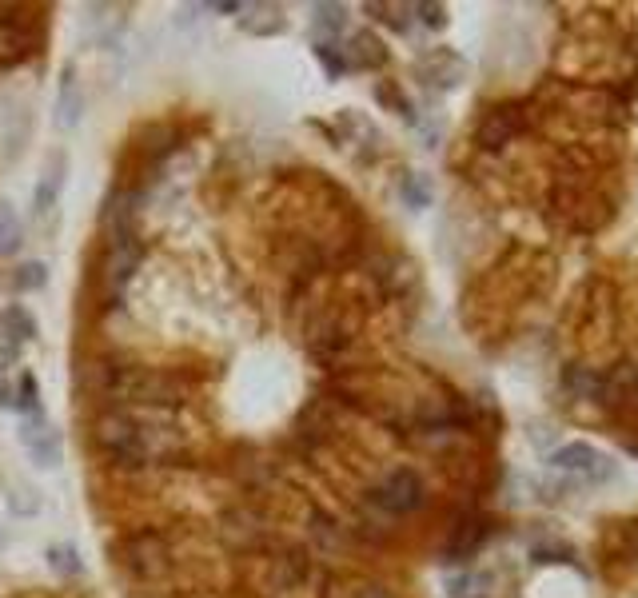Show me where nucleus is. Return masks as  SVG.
Here are the masks:
<instances>
[{
	"label": "nucleus",
	"instance_id": "nucleus-26",
	"mask_svg": "<svg viewBox=\"0 0 638 598\" xmlns=\"http://www.w3.org/2000/svg\"><path fill=\"white\" fill-rule=\"evenodd\" d=\"M20 347H24V343H16L12 335H4V331H0V371H4V367H12V363L20 359Z\"/></svg>",
	"mask_w": 638,
	"mask_h": 598
},
{
	"label": "nucleus",
	"instance_id": "nucleus-11",
	"mask_svg": "<svg viewBox=\"0 0 638 598\" xmlns=\"http://www.w3.org/2000/svg\"><path fill=\"white\" fill-rule=\"evenodd\" d=\"M343 60H347V68H379V64H387V48H383V40L375 32L363 28V32L351 36Z\"/></svg>",
	"mask_w": 638,
	"mask_h": 598
},
{
	"label": "nucleus",
	"instance_id": "nucleus-24",
	"mask_svg": "<svg viewBox=\"0 0 638 598\" xmlns=\"http://www.w3.org/2000/svg\"><path fill=\"white\" fill-rule=\"evenodd\" d=\"M375 100H379V104H387V108H395L399 116H411V104H407V96H399L391 84H379V88H375Z\"/></svg>",
	"mask_w": 638,
	"mask_h": 598
},
{
	"label": "nucleus",
	"instance_id": "nucleus-18",
	"mask_svg": "<svg viewBox=\"0 0 638 598\" xmlns=\"http://www.w3.org/2000/svg\"><path fill=\"white\" fill-rule=\"evenodd\" d=\"M20 212H16V204L12 200H0V252L4 256H12L16 248H20Z\"/></svg>",
	"mask_w": 638,
	"mask_h": 598
},
{
	"label": "nucleus",
	"instance_id": "nucleus-22",
	"mask_svg": "<svg viewBox=\"0 0 638 598\" xmlns=\"http://www.w3.org/2000/svg\"><path fill=\"white\" fill-rule=\"evenodd\" d=\"M316 60L323 64V72H327L331 80H339V76L347 72V60H343V52H339L335 44H327V40H319V44H316Z\"/></svg>",
	"mask_w": 638,
	"mask_h": 598
},
{
	"label": "nucleus",
	"instance_id": "nucleus-4",
	"mask_svg": "<svg viewBox=\"0 0 638 598\" xmlns=\"http://www.w3.org/2000/svg\"><path fill=\"white\" fill-rule=\"evenodd\" d=\"M20 443H24L28 459H32V467H40V471H56L64 463V435L44 415L20 419Z\"/></svg>",
	"mask_w": 638,
	"mask_h": 598
},
{
	"label": "nucleus",
	"instance_id": "nucleus-7",
	"mask_svg": "<svg viewBox=\"0 0 638 598\" xmlns=\"http://www.w3.org/2000/svg\"><path fill=\"white\" fill-rule=\"evenodd\" d=\"M375 499H379V507H387V511H395V515H407V511H415V507H423V479L415 475V471H391L387 479H383V487L375 491Z\"/></svg>",
	"mask_w": 638,
	"mask_h": 598
},
{
	"label": "nucleus",
	"instance_id": "nucleus-9",
	"mask_svg": "<svg viewBox=\"0 0 638 598\" xmlns=\"http://www.w3.org/2000/svg\"><path fill=\"white\" fill-rule=\"evenodd\" d=\"M236 24L248 36H280V32H288V12L280 4H240Z\"/></svg>",
	"mask_w": 638,
	"mask_h": 598
},
{
	"label": "nucleus",
	"instance_id": "nucleus-20",
	"mask_svg": "<svg viewBox=\"0 0 638 598\" xmlns=\"http://www.w3.org/2000/svg\"><path fill=\"white\" fill-rule=\"evenodd\" d=\"M40 507H44V499H40V491H36V487L16 483V487L8 491V511H12V515L32 519V515H40Z\"/></svg>",
	"mask_w": 638,
	"mask_h": 598
},
{
	"label": "nucleus",
	"instance_id": "nucleus-15",
	"mask_svg": "<svg viewBox=\"0 0 638 598\" xmlns=\"http://www.w3.org/2000/svg\"><path fill=\"white\" fill-rule=\"evenodd\" d=\"M8 284H12V292H40L44 284H48V264H40V260H24V264H16L12 268V276H8Z\"/></svg>",
	"mask_w": 638,
	"mask_h": 598
},
{
	"label": "nucleus",
	"instance_id": "nucleus-5",
	"mask_svg": "<svg viewBox=\"0 0 638 598\" xmlns=\"http://www.w3.org/2000/svg\"><path fill=\"white\" fill-rule=\"evenodd\" d=\"M551 467H559V471H567V475H579V479H587V483H607V479H615V463H611L607 455H599L591 443H567V447H559V451L551 455Z\"/></svg>",
	"mask_w": 638,
	"mask_h": 598
},
{
	"label": "nucleus",
	"instance_id": "nucleus-6",
	"mask_svg": "<svg viewBox=\"0 0 638 598\" xmlns=\"http://www.w3.org/2000/svg\"><path fill=\"white\" fill-rule=\"evenodd\" d=\"M84 120V88L76 76V64H60V80H56V100H52V124L60 132H76Z\"/></svg>",
	"mask_w": 638,
	"mask_h": 598
},
{
	"label": "nucleus",
	"instance_id": "nucleus-2",
	"mask_svg": "<svg viewBox=\"0 0 638 598\" xmlns=\"http://www.w3.org/2000/svg\"><path fill=\"white\" fill-rule=\"evenodd\" d=\"M92 435H96L100 451H108L112 459H124V463H148V459H160L176 447L172 439H164V427L140 423L124 411H104L92 423Z\"/></svg>",
	"mask_w": 638,
	"mask_h": 598
},
{
	"label": "nucleus",
	"instance_id": "nucleus-14",
	"mask_svg": "<svg viewBox=\"0 0 638 598\" xmlns=\"http://www.w3.org/2000/svg\"><path fill=\"white\" fill-rule=\"evenodd\" d=\"M44 563H48V571L56 579H80L84 575V559H80V551L72 543H52L44 551Z\"/></svg>",
	"mask_w": 638,
	"mask_h": 598
},
{
	"label": "nucleus",
	"instance_id": "nucleus-8",
	"mask_svg": "<svg viewBox=\"0 0 638 598\" xmlns=\"http://www.w3.org/2000/svg\"><path fill=\"white\" fill-rule=\"evenodd\" d=\"M64 180H68V152H52L40 168V180H36V192H32V216L44 220L56 204H60V192H64Z\"/></svg>",
	"mask_w": 638,
	"mask_h": 598
},
{
	"label": "nucleus",
	"instance_id": "nucleus-10",
	"mask_svg": "<svg viewBox=\"0 0 638 598\" xmlns=\"http://www.w3.org/2000/svg\"><path fill=\"white\" fill-rule=\"evenodd\" d=\"M220 535L236 547V551H248V547H256L260 543V519L252 515V511H228L224 519H220Z\"/></svg>",
	"mask_w": 638,
	"mask_h": 598
},
{
	"label": "nucleus",
	"instance_id": "nucleus-12",
	"mask_svg": "<svg viewBox=\"0 0 638 598\" xmlns=\"http://www.w3.org/2000/svg\"><path fill=\"white\" fill-rule=\"evenodd\" d=\"M419 76H423L427 84L455 88V84H459V76H463V60H459L455 52H435V56H427V60L419 64Z\"/></svg>",
	"mask_w": 638,
	"mask_h": 598
},
{
	"label": "nucleus",
	"instance_id": "nucleus-27",
	"mask_svg": "<svg viewBox=\"0 0 638 598\" xmlns=\"http://www.w3.org/2000/svg\"><path fill=\"white\" fill-rule=\"evenodd\" d=\"M12 399H16V387L0 379V407H12Z\"/></svg>",
	"mask_w": 638,
	"mask_h": 598
},
{
	"label": "nucleus",
	"instance_id": "nucleus-21",
	"mask_svg": "<svg viewBox=\"0 0 638 598\" xmlns=\"http://www.w3.org/2000/svg\"><path fill=\"white\" fill-rule=\"evenodd\" d=\"M399 192H403V200L419 212V208H427L431 204V184H427V176H419V172H411V176H403V184H399Z\"/></svg>",
	"mask_w": 638,
	"mask_h": 598
},
{
	"label": "nucleus",
	"instance_id": "nucleus-3",
	"mask_svg": "<svg viewBox=\"0 0 638 598\" xmlns=\"http://www.w3.org/2000/svg\"><path fill=\"white\" fill-rule=\"evenodd\" d=\"M120 559L140 583H156V579H164L172 571V551H168L164 535H156V531H136L120 547Z\"/></svg>",
	"mask_w": 638,
	"mask_h": 598
},
{
	"label": "nucleus",
	"instance_id": "nucleus-23",
	"mask_svg": "<svg viewBox=\"0 0 638 598\" xmlns=\"http://www.w3.org/2000/svg\"><path fill=\"white\" fill-rule=\"evenodd\" d=\"M312 12H316V28H323V32H343V16H347L343 4H312Z\"/></svg>",
	"mask_w": 638,
	"mask_h": 598
},
{
	"label": "nucleus",
	"instance_id": "nucleus-1",
	"mask_svg": "<svg viewBox=\"0 0 638 598\" xmlns=\"http://www.w3.org/2000/svg\"><path fill=\"white\" fill-rule=\"evenodd\" d=\"M88 387H96L104 399L136 403V407H180L184 403V387L156 367L92 363L88 367Z\"/></svg>",
	"mask_w": 638,
	"mask_h": 598
},
{
	"label": "nucleus",
	"instance_id": "nucleus-19",
	"mask_svg": "<svg viewBox=\"0 0 638 598\" xmlns=\"http://www.w3.org/2000/svg\"><path fill=\"white\" fill-rule=\"evenodd\" d=\"M12 407L20 411V419H28V415H44V411H40V387H36V375H32V371H20V383H16V399H12Z\"/></svg>",
	"mask_w": 638,
	"mask_h": 598
},
{
	"label": "nucleus",
	"instance_id": "nucleus-28",
	"mask_svg": "<svg viewBox=\"0 0 638 598\" xmlns=\"http://www.w3.org/2000/svg\"><path fill=\"white\" fill-rule=\"evenodd\" d=\"M355 598H391V595H387L383 587H375V583H367V587H359V595H355Z\"/></svg>",
	"mask_w": 638,
	"mask_h": 598
},
{
	"label": "nucleus",
	"instance_id": "nucleus-16",
	"mask_svg": "<svg viewBox=\"0 0 638 598\" xmlns=\"http://www.w3.org/2000/svg\"><path fill=\"white\" fill-rule=\"evenodd\" d=\"M483 539H487V523H483V519H463L459 531H455V539H451V547H447V555H451V559H463V555H471Z\"/></svg>",
	"mask_w": 638,
	"mask_h": 598
},
{
	"label": "nucleus",
	"instance_id": "nucleus-25",
	"mask_svg": "<svg viewBox=\"0 0 638 598\" xmlns=\"http://www.w3.org/2000/svg\"><path fill=\"white\" fill-rule=\"evenodd\" d=\"M411 12H419V20L427 28H447V8L443 4H415Z\"/></svg>",
	"mask_w": 638,
	"mask_h": 598
},
{
	"label": "nucleus",
	"instance_id": "nucleus-17",
	"mask_svg": "<svg viewBox=\"0 0 638 598\" xmlns=\"http://www.w3.org/2000/svg\"><path fill=\"white\" fill-rule=\"evenodd\" d=\"M511 132H515L511 112H507V108H503V112H491V116L479 124V144H483V148H499V144L511 140Z\"/></svg>",
	"mask_w": 638,
	"mask_h": 598
},
{
	"label": "nucleus",
	"instance_id": "nucleus-13",
	"mask_svg": "<svg viewBox=\"0 0 638 598\" xmlns=\"http://www.w3.org/2000/svg\"><path fill=\"white\" fill-rule=\"evenodd\" d=\"M0 331H4V335H12L16 343H32V339L40 335V327H36L32 311H28V307H20V303H8V307L0 311Z\"/></svg>",
	"mask_w": 638,
	"mask_h": 598
}]
</instances>
